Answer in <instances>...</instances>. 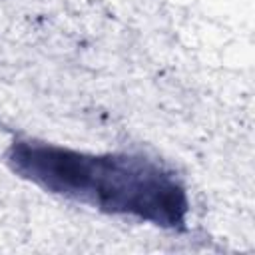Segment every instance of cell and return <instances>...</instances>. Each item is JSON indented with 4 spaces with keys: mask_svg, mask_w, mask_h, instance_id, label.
<instances>
[{
    "mask_svg": "<svg viewBox=\"0 0 255 255\" xmlns=\"http://www.w3.org/2000/svg\"><path fill=\"white\" fill-rule=\"evenodd\" d=\"M10 167L42 189L106 213L179 227L187 215L181 183L159 163L139 155H94L44 141H16Z\"/></svg>",
    "mask_w": 255,
    "mask_h": 255,
    "instance_id": "6da1fadb",
    "label": "cell"
}]
</instances>
